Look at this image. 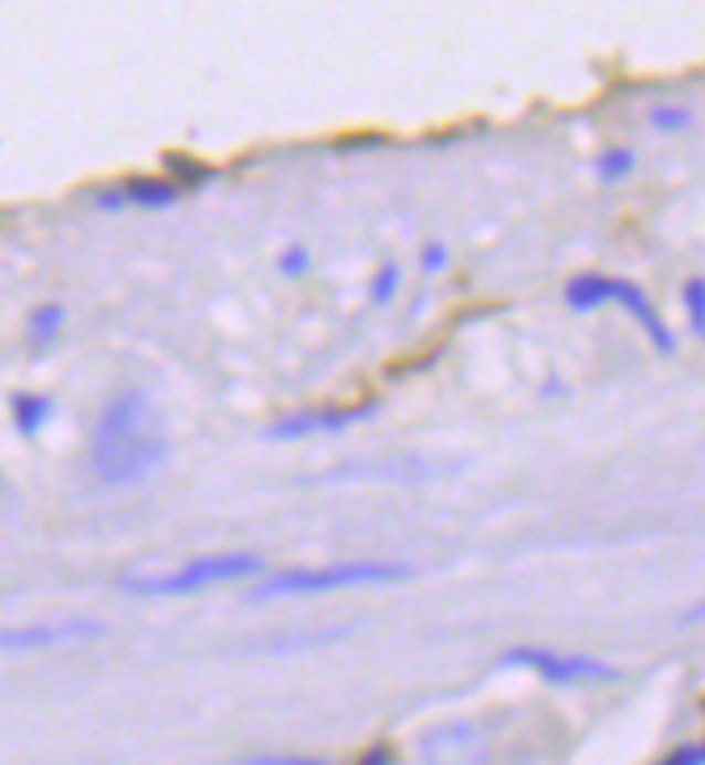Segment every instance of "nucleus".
Masks as SVG:
<instances>
[{
	"instance_id": "nucleus-14",
	"label": "nucleus",
	"mask_w": 705,
	"mask_h": 765,
	"mask_svg": "<svg viewBox=\"0 0 705 765\" xmlns=\"http://www.w3.org/2000/svg\"><path fill=\"white\" fill-rule=\"evenodd\" d=\"M594 171H599V180H620V176H629L633 171V155L629 150H611V155H603V159L594 163Z\"/></svg>"
},
{
	"instance_id": "nucleus-18",
	"label": "nucleus",
	"mask_w": 705,
	"mask_h": 765,
	"mask_svg": "<svg viewBox=\"0 0 705 765\" xmlns=\"http://www.w3.org/2000/svg\"><path fill=\"white\" fill-rule=\"evenodd\" d=\"M167 167H171V171H180L185 180H206V176H210V167L192 163L189 155H171V159H167Z\"/></svg>"
},
{
	"instance_id": "nucleus-8",
	"label": "nucleus",
	"mask_w": 705,
	"mask_h": 765,
	"mask_svg": "<svg viewBox=\"0 0 705 765\" xmlns=\"http://www.w3.org/2000/svg\"><path fill=\"white\" fill-rule=\"evenodd\" d=\"M125 192V201H133V206H146V210H167V206H176L180 201V192H185V185L180 180H133Z\"/></svg>"
},
{
	"instance_id": "nucleus-17",
	"label": "nucleus",
	"mask_w": 705,
	"mask_h": 765,
	"mask_svg": "<svg viewBox=\"0 0 705 765\" xmlns=\"http://www.w3.org/2000/svg\"><path fill=\"white\" fill-rule=\"evenodd\" d=\"M659 765H705V744H684V748H675L672 757H663Z\"/></svg>"
},
{
	"instance_id": "nucleus-7",
	"label": "nucleus",
	"mask_w": 705,
	"mask_h": 765,
	"mask_svg": "<svg viewBox=\"0 0 705 765\" xmlns=\"http://www.w3.org/2000/svg\"><path fill=\"white\" fill-rule=\"evenodd\" d=\"M103 625L98 620H73V625H31V629H9L0 633V650H43V646H61V641L98 638Z\"/></svg>"
},
{
	"instance_id": "nucleus-16",
	"label": "nucleus",
	"mask_w": 705,
	"mask_h": 765,
	"mask_svg": "<svg viewBox=\"0 0 705 765\" xmlns=\"http://www.w3.org/2000/svg\"><path fill=\"white\" fill-rule=\"evenodd\" d=\"M278 270H283L287 279H299V274L308 270V249H299V244H291L287 253L278 256Z\"/></svg>"
},
{
	"instance_id": "nucleus-5",
	"label": "nucleus",
	"mask_w": 705,
	"mask_h": 765,
	"mask_svg": "<svg viewBox=\"0 0 705 765\" xmlns=\"http://www.w3.org/2000/svg\"><path fill=\"white\" fill-rule=\"evenodd\" d=\"M608 300L611 304H620L629 317L638 321L641 329H645V338H650L659 352H675V338H672V329H667V321L659 317V308L650 304V295H645L638 283H629V279H608Z\"/></svg>"
},
{
	"instance_id": "nucleus-11",
	"label": "nucleus",
	"mask_w": 705,
	"mask_h": 765,
	"mask_svg": "<svg viewBox=\"0 0 705 765\" xmlns=\"http://www.w3.org/2000/svg\"><path fill=\"white\" fill-rule=\"evenodd\" d=\"M61 321H64V308L61 304H43V308H34V317H31V334L39 338V343H48L56 329H61Z\"/></svg>"
},
{
	"instance_id": "nucleus-4",
	"label": "nucleus",
	"mask_w": 705,
	"mask_h": 765,
	"mask_svg": "<svg viewBox=\"0 0 705 765\" xmlns=\"http://www.w3.org/2000/svg\"><path fill=\"white\" fill-rule=\"evenodd\" d=\"M505 668H530L551 684H590V680H615V668L586 659V654H556L544 646H513L505 650Z\"/></svg>"
},
{
	"instance_id": "nucleus-15",
	"label": "nucleus",
	"mask_w": 705,
	"mask_h": 765,
	"mask_svg": "<svg viewBox=\"0 0 705 765\" xmlns=\"http://www.w3.org/2000/svg\"><path fill=\"white\" fill-rule=\"evenodd\" d=\"M688 120H693L688 107H654V125L663 128V133H675V128H684Z\"/></svg>"
},
{
	"instance_id": "nucleus-1",
	"label": "nucleus",
	"mask_w": 705,
	"mask_h": 765,
	"mask_svg": "<svg viewBox=\"0 0 705 765\" xmlns=\"http://www.w3.org/2000/svg\"><path fill=\"white\" fill-rule=\"evenodd\" d=\"M171 453V437H167V419L155 407L150 394H116L91 432V467H95L98 483L107 488H128L137 479L155 475Z\"/></svg>"
},
{
	"instance_id": "nucleus-9",
	"label": "nucleus",
	"mask_w": 705,
	"mask_h": 765,
	"mask_svg": "<svg viewBox=\"0 0 705 765\" xmlns=\"http://www.w3.org/2000/svg\"><path fill=\"white\" fill-rule=\"evenodd\" d=\"M565 300L574 313H590L599 304H608V279L603 274H577L574 283L565 287Z\"/></svg>"
},
{
	"instance_id": "nucleus-21",
	"label": "nucleus",
	"mask_w": 705,
	"mask_h": 765,
	"mask_svg": "<svg viewBox=\"0 0 705 765\" xmlns=\"http://www.w3.org/2000/svg\"><path fill=\"white\" fill-rule=\"evenodd\" d=\"M385 762H389V757H385L381 748H372V753H368V762H364V765H385Z\"/></svg>"
},
{
	"instance_id": "nucleus-22",
	"label": "nucleus",
	"mask_w": 705,
	"mask_h": 765,
	"mask_svg": "<svg viewBox=\"0 0 705 765\" xmlns=\"http://www.w3.org/2000/svg\"><path fill=\"white\" fill-rule=\"evenodd\" d=\"M0 488H4V479H0Z\"/></svg>"
},
{
	"instance_id": "nucleus-20",
	"label": "nucleus",
	"mask_w": 705,
	"mask_h": 765,
	"mask_svg": "<svg viewBox=\"0 0 705 765\" xmlns=\"http://www.w3.org/2000/svg\"><path fill=\"white\" fill-rule=\"evenodd\" d=\"M244 765H325V762H308V757H253Z\"/></svg>"
},
{
	"instance_id": "nucleus-13",
	"label": "nucleus",
	"mask_w": 705,
	"mask_h": 765,
	"mask_svg": "<svg viewBox=\"0 0 705 765\" xmlns=\"http://www.w3.org/2000/svg\"><path fill=\"white\" fill-rule=\"evenodd\" d=\"M684 308H688V321H693V329L705 338V279H693L688 287H684Z\"/></svg>"
},
{
	"instance_id": "nucleus-2",
	"label": "nucleus",
	"mask_w": 705,
	"mask_h": 765,
	"mask_svg": "<svg viewBox=\"0 0 705 765\" xmlns=\"http://www.w3.org/2000/svg\"><path fill=\"white\" fill-rule=\"evenodd\" d=\"M415 574L411 565H381V560H355V565H317V569H283L261 577L249 590V604L295 599V595H325V590H355V586H393Z\"/></svg>"
},
{
	"instance_id": "nucleus-19",
	"label": "nucleus",
	"mask_w": 705,
	"mask_h": 765,
	"mask_svg": "<svg viewBox=\"0 0 705 765\" xmlns=\"http://www.w3.org/2000/svg\"><path fill=\"white\" fill-rule=\"evenodd\" d=\"M445 244H428V249H423V270H428V274H436V270H445Z\"/></svg>"
},
{
	"instance_id": "nucleus-6",
	"label": "nucleus",
	"mask_w": 705,
	"mask_h": 765,
	"mask_svg": "<svg viewBox=\"0 0 705 765\" xmlns=\"http://www.w3.org/2000/svg\"><path fill=\"white\" fill-rule=\"evenodd\" d=\"M372 411H377L372 402H364V407H334V411H299V415H291V419H278V423L270 428V437L295 441V437H313V432H347L351 423L368 419Z\"/></svg>"
},
{
	"instance_id": "nucleus-10",
	"label": "nucleus",
	"mask_w": 705,
	"mask_h": 765,
	"mask_svg": "<svg viewBox=\"0 0 705 765\" xmlns=\"http://www.w3.org/2000/svg\"><path fill=\"white\" fill-rule=\"evenodd\" d=\"M48 419H52V398H34V394H18L13 398V423H18L22 437H34Z\"/></svg>"
},
{
	"instance_id": "nucleus-12",
	"label": "nucleus",
	"mask_w": 705,
	"mask_h": 765,
	"mask_svg": "<svg viewBox=\"0 0 705 765\" xmlns=\"http://www.w3.org/2000/svg\"><path fill=\"white\" fill-rule=\"evenodd\" d=\"M398 283H402V270L393 261H385L377 270V279H372V304H389L398 295Z\"/></svg>"
},
{
	"instance_id": "nucleus-3",
	"label": "nucleus",
	"mask_w": 705,
	"mask_h": 765,
	"mask_svg": "<svg viewBox=\"0 0 705 765\" xmlns=\"http://www.w3.org/2000/svg\"><path fill=\"white\" fill-rule=\"evenodd\" d=\"M265 569L261 556L253 552H223V556H201L189 560L171 574H133L120 577V590L125 595H141V599H171V595H197V590H210V586H223V581H244Z\"/></svg>"
}]
</instances>
